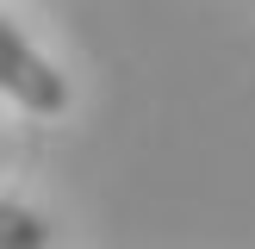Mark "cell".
Instances as JSON below:
<instances>
[{"label": "cell", "mask_w": 255, "mask_h": 249, "mask_svg": "<svg viewBox=\"0 0 255 249\" xmlns=\"http://www.w3.org/2000/svg\"><path fill=\"white\" fill-rule=\"evenodd\" d=\"M0 94L19 100L25 112H44V119L69 106V81L31 50V37H25L12 19H0Z\"/></svg>", "instance_id": "cell-1"}, {"label": "cell", "mask_w": 255, "mask_h": 249, "mask_svg": "<svg viewBox=\"0 0 255 249\" xmlns=\"http://www.w3.org/2000/svg\"><path fill=\"white\" fill-rule=\"evenodd\" d=\"M0 243L6 249H31V243H44V224L31 218V212H19V206H0Z\"/></svg>", "instance_id": "cell-2"}]
</instances>
